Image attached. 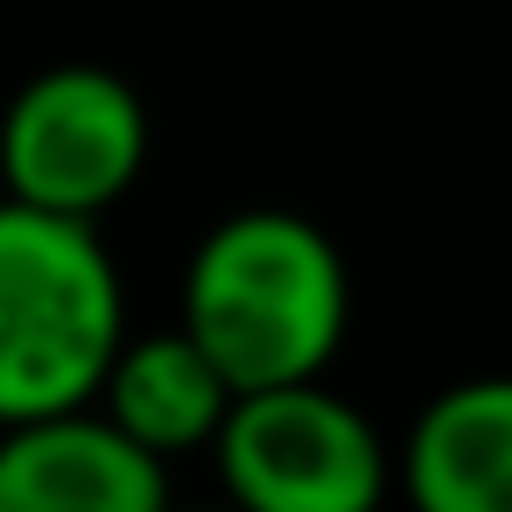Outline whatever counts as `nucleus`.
Wrapping results in <instances>:
<instances>
[{"instance_id":"f257e3e1","label":"nucleus","mask_w":512,"mask_h":512,"mask_svg":"<svg viewBox=\"0 0 512 512\" xmlns=\"http://www.w3.org/2000/svg\"><path fill=\"white\" fill-rule=\"evenodd\" d=\"M351 323V274L337 239L302 211L218 218L183 274V330L211 351L232 393L323 379Z\"/></svg>"},{"instance_id":"f03ea898","label":"nucleus","mask_w":512,"mask_h":512,"mask_svg":"<svg viewBox=\"0 0 512 512\" xmlns=\"http://www.w3.org/2000/svg\"><path fill=\"white\" fill-rule=\"evenodd\" d=\"M120 337L127 288L99 225L0 197V428L92 407Z\"/></svg>"},{"instance_id":"7ed1b4c3","label":"nucleus","mask_w":512,"mask_h":512,"mask_svg":"<svg viewBox=\"0 0 512 512\" xmlns=\"http://www.w3.org/2000/svg\"><path fill=\"white\" fill-rule=\"evenodd\" d=\"M148 169V106L106 64H50L0 113V197L99 225Z\"/></svg>"},{"instance_id":"20e7f679","label":"nucleus","mask_w":512,"mask_h":512,"mask_svg":"<svg viewBox=\"0 0 512 512\" xmlns=\"http://www.w3.org/2000/svg\"><path fill=\"white\" fill-rule=\"evenodd\" d=\"M211 463L232 512H379L393 484L379 428L323 379L239 393Z\"/></svg>"},{"instance_id":"39448f33","label":"nucleus","mask_w":512,"mask_h":512,"mask_svg":"<svg viewBox=\"0 0 512 512\" xmlns=\"http://www.w3.org/2000/svg\"><path fill=\"white\" fill-rule=\"evenodd\" d=\"M0 512H169V463L99 407L0 428Z\"/></svg>"},{"instance_id":"423d86ee","label":"nucleus","mask_w":512,"mask_h":512,"mask_svg":"<svg viewBox=\"0 0 512 512\" xmlns=\"http://www.w3.org/2000/svg\"><path fill=\"white\" fill-rule=\"evenodd\" d=\"M232 379L211 365V351L176 323V330H148V337H120L106 379H99V414L141 442L155 463H176L190 449H211L225 414H232Z\"/></svg>"},{"instance_id":"0eeeda50","label":"nucleus","mask_w":512,"mask_h":512,"mask_svg":"<svg viewBox=\"0 0 512 512\" xmlns=\"http://www.w3.org/2000/svg\"><path fill=\"white\" fill-rule=\"evenodd\" d=\"M414 512H512V372L442 386L407 435Z\"/></svg>"},{"instance_id":"6e6552de","label":"nucleus","mask_w":512,"mask_h":512,"mask_svg":"<svg viewBox=\"0 0 512 512\" xmlns=\"http://www.w3.org/2000/svg\"><path fill=\"white\" fill-rule=\"evenodd\" d=\"M169 512H232V505H176V498H169Z\"/></svg>"}]
</instances>
